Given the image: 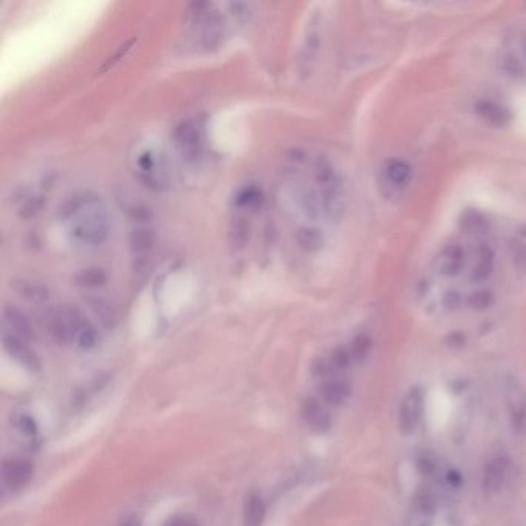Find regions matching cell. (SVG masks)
<instances>
[{"label": "cell", "instance_id": "obj_20", "mask_svg": "<svg viewBox=\"0 0 526 526\" xmlns=\"http://www.w3.org/2000/svg\"><path fill=\"white\" fill-rule=\"evenodd\" d=\"M90 307H92L94 315L98 316V320L103 324V326L108 329L114 326L116 310L113 309L112 303L103 298H93V300H90Z\"/></svg>", "mask_w": 526, "mask_h": 526}, {"label": "cell", "instance_id": "obj_8", "mask_svg": "<svg viewBox=\"0 0 526 526\" xmlns=\"http://www.w3.org/2000/svg\"><path fill=\"white\" fill-rule=\"evenodd\" d=\"M3 324L10 330V335L20 338V340H31L33 326L24 312L15 306H6L3 309Z\"/></svg>", "mask_w": 526, "mask_h": 526}, {"label": "cell", "instance_id": "obj_9", "mask_svg": "<svg viewBox=\"0 0 526 526\" xmlns=\"http://www.w3.org/2000/svg\"><path fill=\"white\" fill-rule=\"evenodd\" d=\"M435 512V498L429 491H420L415 495L409 526H432Z\"/></svg>", "mask_w": 526, "mask_h": 526}, {"label": "cell", "instance_id": "obj_1", "mask_svg": "<svg viewBox=\"0 0 526 526\" xmlns=\"http://www.w3.org/2000/svg\"><path fill=\"white\" fill-rule=\"evenodd\" d=\"M110 233V223L103 210L93 207L80 214L71 228V237L85 246L98 247L107 241Z\"/></svg>", "mask_w": 526, "mask_h": 526}, {"label": "cell", "instance_id": "obj_21", "mask_svg": "<svg viewBox=\"0 0 526 526\" xmlns=\"http://www.w3.org/2000/svg\"><path fill=\"white\" fill-rule=\"evenodd\" d=\"M98 341H99L98 330H96L93 324L87 320L79 328V330L76 332V337H74L73 343H76V346H78V348L82 350H92L96 348V346H98Z\"/></svg>", "mask_w": 526, "mask_h": 526}, {"label": "cell", "instance_id": "obj_14", "mask_svg": "<svg viewBox=\"0 0 526 526\" xmlns=\"http://www.w3.org/2000/svg\"><path fill=\"white\" fill-rule=\"evenodd\" d=\"M12 287H15L16 292L22 296L24 300L31 303H42L48 298V295H50V290H48L46 286L30 280H16Z\"/></svg>", "mask_w": 526, "mask_h": 526}, {"label": "cell", "instance_id": "obj_27", "mask_svg": "<svg viewBox=\"0 0 526 526\" xmlns=\"http://www.w3.org/2000/svg\"><path fill=\"white\" fill-rule=\"evenodd\" d=\"M124 526H135V523H126Z\"/></svg>", "mask_w": 526, "mask_h": 526}, {"label": "cell", "instance_id": "obj_19", "mask_svg": "<svg viewBox=\"0 0 526 526\" xmlns=\"http://www.w3.org/2000/svg\"><path fill=\"white\" fill-rule=\"evenodd\" d=\"M298 246L306 252H315L323 246L321 233L314 227H301L295 235Z\"/></svg>", "mask_w": 526, "mask_h": 526}, {"label": "cell", "instance_id": "obj_24", "mask_svg": "<svg viewBox=\"0 0 526 526\" xmlns=\"http://www.w3.org/2000/svg\"><path fill=\"white\" fill-rule=\"evenodd\" d=\"M128 214L135 223H147V221H150L151 217H153V212H151V209L147 205L136 204L130 207Z\"/></svg>", "mask_w": 526, "mask_h": 526}, {"label": "cell", "instance_id": "obj_23", "mask_svg": "<svg viewBox=\"0 0 526 526\" xmlns=\"http://www.w3.org/2000/svg\"><path fill=\"white\" fill-rule=\"evenodd\" d=\"M261 190L256 189V187H248V189L239 192L238 195V205L244 207V209H255L256 205L261 204Z\"/></svg>", "mask_w": 526, "mask_h": 526}, {"label": "cell", "instance_id": "obj_2", "mask_svg": "<svg viewBox=\"0 0 526 526\" xmlns=\"http://www.w3.org/2000/svg\"><path fill=\"white\" fill-rule=\"evenodd\" d=\"M425 414V393L420 387H411L401 398L398 406L397 425L401 435L411 437L420 427Z\"/></svg>", "mask_w": 526, "mask_h": 526}, {"label": "cell", "instance_id": "obj_5", "mask_svg": "<svg viewBox=\"0 0 526 526\" xmlns=\"http://www.w3.org/2000/svg\"><path fill=\"white\" fill-rule=\"evenodd\" d=\"M99 203L101 198L94 192L78 190L71 193L70 196H67L64 203L58 207V214L62 219H71L80 217L82 213L93 209V207H98Z\"/></svg>", "mask_w": 526, "mask_h": 526}, {"label": "cell", "instance_id": "obj_15", "mask_svg": "<svg viewBox=\"0 0 526 526\" xmlns=\"http://www.w3.org/2000/svg\"><path fill=\"white\" fill-rule=\"evenodd\" d=\"M108 281V275L105 269L102 267H87L79 271V273L74 276V282L78 287L92 290L99 289Z\"/></svg>", "mask_w": 526, "mask_h": 526}, {"label": "cell", "instance_id": "obj_3", "mask_svg": "<svg viewBox=\"0 0 526 526\" xmlns=\"http://www.w3.org/2000/svg\"><path fill=\"white\" fill-rule=\"evenodd\" d=\"M301 418L314 434H326L332 426L329 407L318 397H309L303 401Z\"/></svg>", "mask_w": 526, "mask_h": 526}, {"label": "cell", "instance_id": "obj_18", "mask_svg": "<svg viewBox=\"0 0 526 526\" xmlns=\"http://www.w3.org/2000/svg\"><path fill=\"white\" fill-rule=\"evenodd\" d=\"M3 344H5V349L8 350L12 357L19 358L20 362H24L25 364H34V362H36L33 352L26 348V344L24 343V340H20V338L6 334L3 337Z\"/></svg>", "mask_w": 526, "mask_h": 526}, {"label": "cell", "instance_id": "obj_16", "mask_svg": "<svg viewBox=\"0 0 526 526\" xmlns=\"http://www.w3.org/2000/svg\"><path fill=\"white\" fill-rule=\"evenodd\" d=\"M248 239H251V224H248V219L244 217L235 218L230 226V232H228V242H230V246L235 251H242L247 246Z\"/></svg>", "mask_w": 526, "mask_h": 526}, {"label": "cell", "instance_id": "obj_17", "mask_svg": "<svg viewBox=\"0 0 526 526\" xmlns=\"http://www.w3.org/2000/svg\"><path fill=\"white\" fill-rule=\"evenodd\" d=\"M44 205H45V199L42 196L36 195V193H33V192H24V195L20 196L17 203L16 212L22 218H33L42 212Z\"/></svg>", "mask_w": 526, "mask_h": 526}, {"label": "cell", "instance_id": "obj_13", "mask_svg": "<svg viewBox=\"0 0 526 526\" xmlns=\"http://www.w3.org/2000/svg\"><path fill=\"white\" fill-rule=\"evenodd\" d=\"M156 242V235L151 228L137 227L128 235V247L136 255H145L153 248Z\"/></svg>", "mask_w": 526, "mask_h": 526}, {"label": "cell", "instance_id": "obj_25", "mask_svg": "<svg viewBox=\"0 0 526 526\" xmlns=\"http://www.w3.org/2000/svg\"><path fill=\"white\" fill-rule=\"evenodd\" d=\"M131 44H133V40H130V42H127L126 45L121 46V48H119V51H117V53L114 54V58H113V59H110V60L107 62V64L102 67V70H107V68H108L110 65H114V64H116V62H117V60H119L122 56H126V53L128 51V48L131 46Z\"/></svg>", "mask_w": 526, "mask_h": 526}, {"label": "cell", "instance_id": "obj_4", "mask_svg": "<svg viewBox=\"0 0 526 526\" xmlns=\"http://www.w3.org/2000/svg\"><path fill=\"white\" fill-rule=\"evenodd\" d=\"M2 477L5 486L11 491H20L33 479V465L30 460L20 459V457H11L5 460L2 465Z\"/></svg>", "mask_w": 526, "mask_h": 526}, {"label": "cell", "instance_id": "obj_26", "mask_svg": "<svg viewBox=\"0 0 526 526\" xmlns=\"http://www.w3.org/2000/svg\"><path fill=\"white\" fill-rule=\"evenodd\" d=\"M167 526H199V523L192 520L189 517H176Z\"/></svg>", "mask_w": 526, "mask_h": 526}, {"label": "cell", "instance_id": "obj_11", "mask_svg": "<svg viewBox=\"0 0 526 526\" xmlns=\"http://www.w3.org/2000/svg\"><path fill=\"white\" fill-rule=\"evenodd\" d=\"M173 139L183 150H195L201 142V131L195 122L187 119L179 122L175 131H173Z\"/></svg>", "mask_w": 526, "mask_h": 526}, {"label": "cell", "instance_id": "obj_7", "mask_svg": "<svg viewBox=\"0 0 526 526\" xmlns=\"http://www.w3.org/2000/svg\"><path fill=\"white\" fill-rule=\"evenodd\" d=\"M511 461L503 455H498L491 460L483 473V489L489 494L498 493L507 483L509 477Z\"/></svg>", "mask_w": 526, "mask_h": 526}, {"label": "cell", "instance_id": "obj_6", "mask_svg": "<svg viewBox=\"0 0 526 526\" xmlns=\"http://www.w3.org/2000/svg\"><path fill=\"white\" fill-rule=\"evenodd\" d=\"M352 396V384L343 377L321 380L318 384V398L328 406H343Z\"/></svg>", "mask_w": 526, "mask_h": 526}, {"label": "cell", "instance_id": "obj_22", "mask_svg": "<svg viewBox=\"0 0 526 526\" xmlns=\"http://www.w3.org/2000/svg\"><path fill=\"white\" fill-rule=\"evenodd\" d=\"M296 201H298L301 210L306 213L307 217H312V218L316 217L318 201L312 190L306 189V187H304V189H300L298 193H296Z\"/></svg>", "mask_w": 526, "mask_h": 526}, {"label": "cell", "instance_id": "obj_12", "mask_svg": "<svg viewBox=\"0 0 526 526\" xmlns=\"http://www.w3.org/2000/svg\"><path fill=\"white\" fill-rule=\"evenodd\" d=\"M266 518V504L258 493H251L246 497L242 523L244 526H262Z\"/></svg>", "mask_w": 526, "mask_h": 526}, {"label": "cell", "instance_id": "obj_10", "mask_svg": "<svg viewBox=\"0 0 526 526\" xmlns=\"http://www.w3.org/2000/svg\"><path fill=\"white\" fill-rule=\"evenodd\" d=\"M223 17L218 12H209L204 17V30H203V46L205 50H214L224 39V25Z\"/></svg>", "mask_w": 526, "mask_h": 526}]
</instances>
